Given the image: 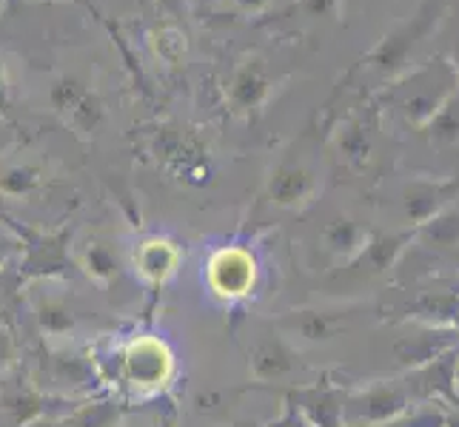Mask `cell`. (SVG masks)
Returning a JSON list of instances; mask_svg holds the SVG:
<instances>
[{
  "label": "cell",
  "instance_id": "21",
  "mask_svg": "<svg viewBox=\"0 0 459 427\" xmlns=\"http://www.w3.org/2000/svg\"><path fill=\"white\" fill-rule=\"evenodd\" d=\"M4 356H9V339H6V334H0V359Z\"/></svg>",
  "mask_w": 459,
  "mask_h": 427
},
{
  "label": "cell",
  "instance_id": "14",
  "mask_svg": "<svg viewBox=\"0 0 459 427\" xmlns=\"http://www.w3.org/2000/svg\"><path fill=\"white\" fill-rule=\"evenodd\" d=\"M429 132L439 142H454L459 137V94H451L439 106V112L429 120Z\"/></svg>",
  "mask_w": 459,
  "mask_h": 427
},
{
  "label": "cell",
  "instance_id": "2",
  "mask_svg": "<svg viewBox=\"0 0 459 427\" xmlns=\"http://www.w3.org/2000/svg\"><path fill=\"white\" fill-rule=\"evenodd\" d=\"M120 362H123V379L140 393L163 388L174 373V356L169 351V345L154 337L132 339L126 345Z\"/></svg>",
  "mask_w": 459,
  "mask_h": 427
},
{
  "label": "cell",
  "instance_id": "19",
  "mask_svg": "<svg viewBox=\"0 0 459 427\" xmlns=\"http://www.w3.org/2000/svg\"><path fill=\"white\" fill-rule=\"evenodd\" d=\"M442 414H446L442 427H459V405H451V407L442 405Z\"/></svg>",
  "mask_w": 459,
  "mask_h": 427
},
{
  "label": "cell",
  "instance_id": "10",
  "mask_svg": "<svg viewBox=\"0 0 459 427\" xmlns=\"http://www.w3.org/2000/svg\"><path fill=\"white\" fill-rule=\"evenodd\" d=\"M178 262H180V251L169 240H149L140 245L134 254L137 274L152 285L166 282L174 271H178Z\"/></svg>",
  "mask_w": 459,
  "mask_h": 427
},
{
  "label": "cell",
  "instance_id": "8",
  "mask_svg": "<svg viewBox=\"0 0 459 427\" xmlns=\"http://www.w3.org/2000/svg\"><path fill=\"white\" fill-rule=\"evenodd\" d=\"M411 243H414V228L403 231V234H377V236H368L366 248H362L359 254L351 260V274L366 277V279L388 274L391 268L397 265V260L403 257L405 245H411Z\"/></svg>",
  "mask_w": 459,
  "mask_h": 427
},
{
  "label": "cell",
  "instance_id": "11",
  "mask_svg": "<svg viewBox=\"0 0 459 427\" xmlns=\"http://www.w3.org/2000/svg\"><path fill=\"white\" fill-rule=\"evenodd\" d=\"M414 240H420L425 248L437 251V254H456L459 251V211L446 209L425 226L414 228Z\"/></svg>",
  "mask_w": 459,
  "mask_h": 427
},
{
  "label": "cell",
  "instance_id": "12",
  "mask_svg": "<svg viewBox=\"0 0 459 427\" xmlns=\"http://www.w3.org/2000/svg\"><path fill=\"white\" fill-rule=\"evenodd\" d=\"M368 243V234L362 231L354 219H334L328 223V228L323 231V245L334 254L337 260H354L362 248Z\"/></svg>",
  "mask_w": 459,
  "mask_h": 427
},
{
  "label": "cell",
  "instance_id": "1",
  "mask_svg": "<svg viewBox=\"0 0 459 427\" xmlns=\"http://www.w3.org/2000/svg\"><path fill=\"white\" fill-rule=\"evenodd\" d=\"M414 397L405 379H377L345 393L342 402V427H379L405 416Z\"/></svg>",
  "mask_w": 459,
  "mask_h": 427
},
{
  "label": "cell",
  "instance_id": "7",
  "mask_svg": "<svg viewBox=\"0 0 459 427\" xmlns=\"http://www.w3.org/2000/svg\"><path fill=\"white\" fill-rule=\"evenodd\" d=\"M459 192V183H439V180H411L403 192V205L411 228L425 226L439 211L448 209V202Z\"/></svg>",
  "mask_w": 459,
  "mask_h": 427
},
{
  "label": "cell",
  "instance_id": "15",
  "mask_svg": "<svg viewBox=\"0 0 459 427\" xmlns=\"http://www.w3.org/2000/svg\"><path fill=\"white\" fill-rule=\"evenodd\" d=\"M38 320L43 325V330H49V334L60 337V334H69L74 328V316L72 311L60 303V299H43L38 305Z\"/></svg>",
  "mask_w": 459,
  "mask_h": 427
},
{
  "label": "cell",
  "instance_id": "13",
  "mask_svg": "<svg viewBox=\"0 0 459 427\" xmlns=\"http://www.w3.org/2000/svg\"><path fill=\"white\" fill-rule=\"evenodd\" d=\"M308 194H311V177L303 168L286 171L274 180V197L282 205H299L308 200Z\"/></svg>",
  "mask_w": 459,
  "mask_h": 427
},
{
  "label": "cell",
  "instance_id": "9",
  "mask_svg": "<svg viewBox=\"0 0 459 427\" xmlns=\"http://www.w3.org/2000/svg\"><path fill=\"white\" fill-rule=\"evenodd\" d=\"M345 388H299L291 390L289 402L303 414L314 427H342V402Z\"/></svg>",
  "mask_w": 459,
  "mask_h": 427
},
{
  "label": "cell",
  "instance_id": "6",
  "mask_svg": "<svg viewBox=\"0 0 459 427\" xmlns=\"http://www.w3.org/2000/svg\"><path fill=\"white\" fill-rule=\"evenodd\" d=\"M306 371V362L286 337H263L251 347V373L257 382H286Z\"/></svg>",
  "mask_w": 459,
  "mask_h": 427
},
{
  "label": "cell",
  "instance_id": "16",
  "mask_svg": "<svg viewBox=\"0 0 459 427\" xmlns=\"http://www.w3.org/2000/svg\"><path fill=\"white\" fill-rule=\"evenodd\" d=\"M446 422V414H442V405H434V402H425L414 410H408L405 416L394 419L388 424H379V427H442Z\"/></svg>",
  "mask_w": 459,
  "mask_h": 427
},
{
  "label": "cell",
  "instance_id": "4",
  "mask_svg": "<svg viewBox=\"0 0 459 427\" xmlns=\"http://www.w3.org/2000/svg\"><path fill=\"white\" fill-rule=\"evenodd\" d=\"M357 313L362 308L357 305H345V308H303V311H291L286 320H280V328L286 337H294L299 342H331L337 339L342 330L354 325Z\"/></svg>",
  "mask_w": 459,
  "mask_h": 427
},
{
  "label": "cell",
  "instance_id": "5",
  "mask_svg": "<svg viewBox=\"0 0 459 427\" xmlns=\"http://www.w3.org/2000/svg\"><path fill=\"white\" fill-rule=\"evenodd\" d=\"M459 347V330L454 325H417L408 337L394 342V354L408 371L429 365L437 356Z\"/></svg>",
  "mask_w": 459,
  "mask_h": 427
},
{
  "label": "cell",
  "instance_id": "17",
  "mask_svg": "<svg viewBox=\"0 0 459 427\" xmlns=\"http://www.w3.org/2000/svg\"><path fill=\"white\" fill-rule=\"evenodd\" d=\"M86 274L94 277L98 282L115 279L117 277V260H115L112 251H106L100 245L89 248V254H86Z\"/></svg>",
  "mask_w": 459,
  "mask_h": 427
},
{
  "label": "cell",
  "instance_id": "18",
  "mask_svg": "<svg viewBox=\"0 0 459 427\" xmlns=\"http://www.w3.org/2000/svg\"><path fill=\"white\" fill-rule=\"evenodd\" d=\"M272 427H314V424H311L303 414H299V410H297L291 402H286V405H282L280 419H277Z\"/></svg>",
  "mask_w": 459,
  "mask_h": 427
},
{
  "label": "cell",
  "instance_id": "20",
  "mask_svg": "<svg viewBox=\"0 0 459 427\" xmlns=\"http://www.w3.org/2000/svg\"><path fill=\"white\" fill-rule=\"evenodd\" d=\"M454 397L459 402V356H456V365H454Z\"/></svg>",
  "mask_w": 459,
  "mask_h": 427
},
{
  "label": "cell",
  "instance_id": "3",
  "mask_svg": "<svg viewBox=\"0 0 459 427\" xmlns=\"http://www.w3.org/2000/svg\"><path fill=\"white\" fill-rule=\"evenodd\" d=\"M257 260L251 251L246 248H223L209 260L205 268V279H209V288L223 296V299H243L255 291L257 285Z\"/></svg>",
  "mask_w": 459,
  "mask_h": 427
}]
</instances>
